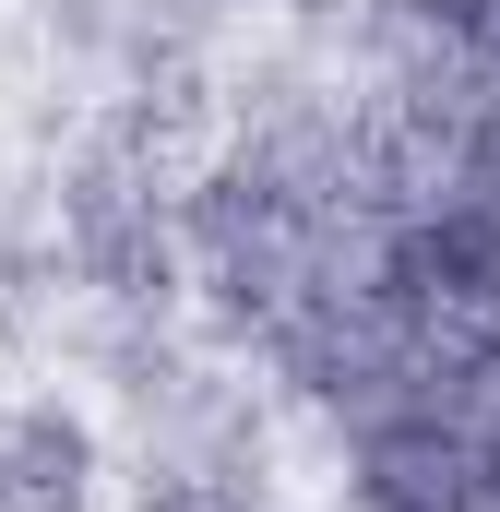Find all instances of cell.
Listing matches in <instances>:
<instances>
[{"label":"cell","mask_w":500,"mask_h":512,"mask_svg":"<svg viewBox=\"0 0 500 512\" xmlns=\"http://www.w3.org/2000/svg\"><path fill=\"white\" fill-rule=\"evenodd\" d=\"M358 512H500V441L453 417H393L358 441Z\"/></svg>","instance_id":"obj_1"},{"label":"cell","mask_w":500,"mask_h":512,"mask_svg":"<svg viewBox=\"0 0 500 512\" xmlns=\"http://www.w3.org/2000/svg\"><path fill=\"white\" fill-rule=\"evenodd\" d=\"M72 262H84V286H108V298H167V215H155V179H131V167H84L72 179Z\"/></svg>","instance_id":"obj_2"},{"label":"cell","mask_w":500,"mask_h":512,"mask_svg":"<svg viewBox=\"0 0 500 512\" xmlns=\"http://www.w3.org/2000/svg\"><path fill=\"white\" fill-rule=\"evenodd\" d=\"M84 477H96L84 417L72 405H12V429H0V501L12 512H72Z\"/></svg>","instance_id":"obj_3"}]
</instances>
